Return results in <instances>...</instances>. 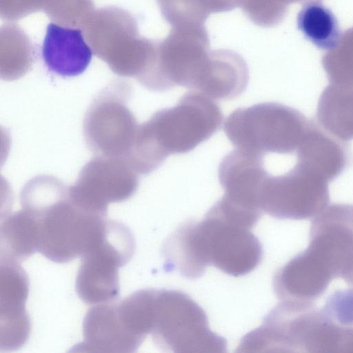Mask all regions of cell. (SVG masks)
<instances>
[{
    "label": "cell",
    "mask_w": 353,
    "mask_h": 353,
    "mask_svg": "<svg viewBox=\"0 0 353 353\" xmlns=\"http://www.w3.org/2000/svg\"><path fill=\"white\" fill-rule=\"evenodd\" d=\"M250 229L212 206L201 221H186L170 236L167 259L188 279L200 277L210 265L234 276L246 274L262 257L261 244Z\"/></svg>",
    "instance_id": "obj_1"
},
{
    "label": "cell",
    "mask_w": 353,
    "mask_h": 353,
    "mask_svg": "<svg viewBox=\"0 0 353 353\" xmlns=\"http://www.w3.org/2000/svg\"><path fill=\"white\" fill-rule=\"evenodd\" d=\"M222 121V112L212 99L190 91L175 106L157 111L139 125L128 159L139 174H150L169 155L188 152L208 140Z\"/></svg>",
    "instance_id": "obj_2"
},
{
    "label": "cell",
    "mask_w": 353,
    "mask_h": 353,
    "mask_svg": "<svg viewBox=\"0 0 353 353\" xmlns=\"http://www.w3.org/2000/svg\"><path fill=\"white\" fill-rule=\"evenodd\" d=\"M314 123L296 109L266 102L234 110L224 132L236 149L263 157L297 155Z\"/></svg>",
    "instance_id": "obj_3"
},
{
    "label": "cell",
    "mask_w": 353,
    "mask_h": 353,
    "mask_svg": "<svg viewBox=\"0 0 353 353\" xmlns=\"http://www.w3.org/2000/svg\"><path fill=\"white\" fill-rule=\"evenodd\" d=\"M22 209L35 220L38 252L57 263L81 256L101 234L108 220L106 215L91 212L74 203L68 188Z\"/></svg>",
    "instance_id": "obj_4"
},
{
    "label": "cell",
    "mask_w": 353,
    "mask_h": 353,
    "mask_svg": "<svg viewBox=\"0 0 353 353\" xmlns=\"http://www.w3.org/2000/svg\"><path fill=\"white\" fill-rule=\"evenodd\" d=\"M210 53L205 25L172 26L165 38L154 41L149 63L137 81L153 91L176 85L194 90Z\"/></svg>",
    "instance_id": "obj_5"
},
{
    "label": "cell",
    "mask_w": 353,
    "mask_h": 353,
    "mask_svg": "<svg viewBox=\"0 0 353 353\" xmlns=\"http://www.w3.org/2000/svg\"><path fill=\"white\" fill-rule=\"evenodd\" d=\"M150 334L156 345L165 352H226V341L210 330L203 310L176 290H157Z\"/></svg>",
    "instance_id": "obj_6"
},
{
    "label": "cell",
    "mask_w": 353,
    "mask_h": 353,
    "mask_svg": "<svg viewBox=\"0 0 353 353\" xmlns=\"http://www.w3.org/2000/svg\"><path fill=\"white\" fill-rule=\"evenodd\" d=\"M85 37L95 54L121 76L137 79L149 61L153 40L140 37L135 20L115 8L92 14L85 24Z\"/></svg>",
    "instance_id": "obj_7"
},
{
    "label": "cell",
    "mask_w": 353,
    "mask_h": 353,
    "mask_svg": "<svg viewBox=\"0 0 353 353\" xmlns=\"http://www.w3.org/2000/svg\"><path fill=\"white\" fill-rule=\"evenodd\" d=\"M134 248L130 229L108 219L101 235L81 256L76 281L81 299L94 305L113 301L119 292V268L130 260Z\"/></svg>",
    "instance_id": "obj_8"
},
{
    "label": "cell",
    "mask_w": 353,
    "mask_h": 353,
    "mask_svg": "<svg viewBox=\"0 0 353 353\" xmlns=\"http://www.w3.org/2000/svg\"><path fill=\"white\" fill-rule=\"evenodd\" d=\"M130 85L111 82L92 101L85 116V143L94 156L126 158L134 143L139 125L128 106Z\"/></svg>",
    "instance_id": "obj_9"
},
{
    "label": "cell",
    "mask_w": 353,
    "mask_h": 353,
    "mask_svg": "<svg viewBox=\"0 0 353 353\" xmlns=\"http://www.w3.org/2000/svg\"><path fill=\"white\" fill-rule=\"evenodd\" d=\"M138 174L125 158L94 156L68 187L69 196L81 208L106 215L110 203L128 199L136 192Z\"/></svg>",
    "instance_id": "obj_10"
},
{
    "label": "cell",
    "mask_w": 353,
    "mask_h": 353,
    "mask_svg": "<svg viewBox=\"0 0 353 353\" xmlns=\"http://www.w3.org/2000/svg\"><path fill=\"white\" fill-rule=\"evenodd\" d=\"M327 185L298 165L279 175L269 173L261 188L259 206L273 216H292L325 201Z\"/></svg>",
    "instance_id": "obj_11"
},
{
    "label": "cell",
    "mask_w": 353,
    "mask_h": 353,
    "mask_svg": "<svg viewBox=\"0 0 353 353\" xmlns=\"http://www.w3.org/2000/svg\"><path fill=\"white\" fill-rule=\"evenodd\" d=\"M28 292V278L19 263H1V350L17 349L28 337L30 321L25 311Z\"/></svg>",
    "instance_id": "obj_12"
},
{
    "label": "cell",
    "mask_w": 353,
    "mask_h": 353,
    "mask_svg": "<svg viewBox=\"0 0 353 353\" xmlns=\"http://www.w3.org/2000/svg\"><path fill=\"white\" fill-rule=\"evenodd\" d=\"M268 174L263 157L236 148L223 157L218 170L225 198L245 208L261 212L259 193Z\"/></svg>",
    "instance_id": "obj_13"
},
{
    "label": "cell",
    "mask_w": 353,
    "mask_h": 353,
    "mask_svg": "<svg viewBox=\"0 0 353 353\" xmlns=\"http://www.w3.org/2000/svg\"><path fill=\"white\" fill-rule=\"evenodd\" d=\"M141 345L123 328L117 314V301L91 307L83 321V341L76 351L88 352H133Z\"/></svg>",
    "instance_id": "obj_14"
},
{
    "label": "cell",
    "mask_w": 353,
    "mask_h": 353,
    "mask_svg": "<svg viewBox=\"0 0 353 353\" xmlns=\"http://www.w3.org/2000/svg\"><path fill=\"white\" fill-rule=\"evenodd\" d=\"M42 57L48 69L62 77H75L89 65L92 48L79 28L50 23L46 30Z\"/></svg>",
    "instance_id": "obj_15"
},
{
    "label": "cell",
    "mask_w": 353,
    "mask_h": 353,
    "mask_svg": "<svg viewBox=\"0 0 353 353\" xmlns=\"http://www.w3.org/2000/svg\"><path fill=\"white\" fill-rule=\"evenodd\" d=\"M249 70L244 59L227 49L210 51L207 64L194 90L212 99H232L246 88Z\"/></svg>",
    "instance_id": "obj_16"
},
{
    "label": "cell",
    "mask_w": 353,
    "mask_h": 353,
    "mask_svg": "<svg viewBox=\"0 0 353 353\" xmlns=\"http://www.w3.org/2000/svg\"><path fill=\"white\" fill-rule=\"evenodd\" d=\"M316 117L321 126L341 141L353 139V87L330 83L319 99Z\"/></svg>",
    "instance_id": "obj_17"
},
{
    "label": "cell",
    "mask_w": 353,
    "mask_h": 353,
    "mask_svg": "<svg viewBox=\"0 0 353 353\" xmlns=\"http://www.w3.org/2000/svg\"><path fill=\"white\" fill-rule=\"evenodd\" d=\"M1 263H19L37 250L35 220L23 209L1 220Z\"/></svg>",
    "instance_id": "obj_18"
},
{
    "label": "cell",
    "mask_w": 353,
    "mask_h": 353,
    "mask_svg": "<svg viewBox=\"0 0 353 353\" xmlns=\"http://www.w3.org/2000/svg\"><path fill=\"white\" fill-rule=\"evenodd\" d=\"M296 23L304 37L323 50L333 48L341 37L336 18L317 1L304 5L297 15Z\"/></svg>",
    "instance_id": "obj_19"
},
{
    "label": "cell",
    "mask_w": 353,
    "mask_h": 353,
    "mask_svg": "<svg viewBox=\"0 0 353 353\" xmlns=\"http://www.w3.org/2000/svg\"><path fill=\"white\" fill-rule=\"evenodd\" d=\"M321 63L330 84L353 87V27L341 34Z\"/></svg>",
    "instance_id": "obj_20"
},
{
    "label": "cell",
    "mask_w": 353,
    "mask_h": 353,
    "mask_svg": "<svg viewBox=\"0 0 353 353\" xmlns=\"http://www.w3.org/2000/svg\"><path fill=\"white\" fill-rule=\"evenodd\" d=\"M163 19L171 27L205 25L210 13L202 0H157Z\"/></svg>",
    "instance_id": "obj_21"
},
{
    "label": "cell",
    "mask_w": 353,
    "mask_h": 353,
    "mask_svg": "<svg viewBox=\"0 0 353 353\" xmlns=\"http://www.w3.org/2000/svg\"><path fill=\"white\" fill-rule=\"evenodd\" d=\"M92 5L91 0H42V8L52 20L68 26H85Z\"/></svg>",
    "instance_id": "obj_22"
},
{
    "label": "cell",
    "mask_w": 353,
    "mask_h": 353,
    "mask_svg": "<svg viewBox=\"0 0 353 353\" xmlns=\"http://www.w3.org/2000/svg\"><path fill=\"white\" fill-rule=\"evenodd\" d=\"M239 7L255 25L270 28L283 21L288 6L281 0H241Z\"/></svg>",
    "instance_id": "obj_23"
},
{
    "label": "cell",
    "mask_w": 353,
    "mask_h": 353,
    "mask_svg": "<svg viewBox=\"0 0 353 353\" xmlns=\"http://www.w3.org/2000/svg\"><path fill=\"white\" fill-rule=\"evenodd\" d=\"M2 18L6 20L20 19L42 8V0H1Z\"/></svg>",
    "instance_id": "obj_24"
},
{
    "label": "cell",
    "mask_w": 353,
    "mask_h": 353,
    "mask_svg": "<svg viewBox=\"0 0 353 353\" xmlns=\"http://www.w3.org/2000/svg\"><path fill=\"white\" fill-rule=\"evenodd\" d=\"M286 1L289 4H290V3H308L310 1H318V0H286Z\"/></svg>",
    "instance_id": "obj_25"
}]
</instances>
